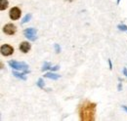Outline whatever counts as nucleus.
I'll return each instance as SVG.
<instances>
[{
    "instance_id": "obj_21",
    "label": "nucleus",
    "mask_w": 127,
    "mask_h": 121,
    "mask_svg": "<svg viewBox=\"0 0 127 121\" xmlns=\"http://www.w3.org/2000/svg\"><path fill=\"white\" fill-rule=\"evenodd\" d=\"M119 2H120V0H117V4H119Z\"/></svg>"
},
{
    "instance_id": "obj_2",
    "label": "nucleus",
    "mask_w": 127,
    "mask_h": 121,
    "mask_svg": "<svg viewBox=\"0 0 127 121\" xmlns=\"http://www.w3.org/2000/svg\"><path fill=\"white\" fill-rule=\"evenodd\" d=\"M8 64L14 68V69H18V70H24L26 73L29 72V65L26 62H20V61H16V60H9Z\"/></svg>"
},
{
    "instance_id": "obj_3",
    "label": "nucleus",
    "mask_w": 127,
    "mask_h": 121,
    "mask_svg": "<svg viewBox=\"0 0 127 121\" xmlns=\"http://www.w3.org/2000/svg\"><path fill=\"white\" fill-rule=\"evenodd\" d=\"M36 30L35 29H27V30H25L24 31V34H25V36L27 37V38H29L30 40H32V41H34L35 39H36Z\"/></svg>"
},
{
    "instance_id": "obj_5",
    "label": "nucleus",
    "mask_w": 127,
    "mask_h": 121,
    "mask_svg": "<svg viewBox=\"0 0 127 121\" xmlns=\"http://www.w3.org/2000/svg\"><path fill=\"white\" fill-rule=\"evenodd\" d=\"M21 14H22V12H21V10H20L18 7H14V8H12V9L10 10V13H9L10 18H11L13 21L19 20V19H20V17H21Z\"/></svg>"
},
{
    "instance_id": "obj_12",
    "label": "nucleus",
    "mask_w": 127,
    "mask_h": 121,
    "mask_svg": "<svg viewBox=\"0 0 127 121\" xmlns=\"http://www.w3.org/2000/svg\"><path fill=\"white\" fill-rule=\"evenodd\" d=\"M50 66H51V63H50V62H45L44 65H43V67H42V70H43V71H44V70H47L48 68H51Z\"/></svg>"
},
{
    "instance_id": "obj_1",
    "label": "nucleus",
    "mask_w": 127,
    "mask_h": 121,
    "mask_svg": "<svg viewBox=\"0 0 127 121\" xmlns=\"http://www.w3.org/2000/svg\"><path fill=\"white\" fill-rule=\"evenodd\" d=\"M82 112H81V119L85 120L86 118V115H90L92 119H94V117L92 115H94L95 113V105L93 104H88V106L84 105L82 106Z\"/></svg>"
},
{
    "instance_id": "obj_13",
    "label": "nucleus",
    "mask_w": 127,
    "mask_h": 121,
    "mask_svg": "<svg viewBox=\"0 0 127 121\" xmlns=\"http://www.w3.org/2000/svg\"><path fill=\"white\" fill-rule=\"evenodd\" d=\"M37 85L40 87V88H44V82H43V79L40 78L38 79V82H37Z\"/></svg>"
},
{
    "instance_id": "obj_8",
    "label": "nucleus",
    "mask_w": 127,
    "mask_h": 121,
    "mask_svg": "<svg viewBox=\"0 0 127 121\" xmlns=\"http://www.w3.org/2000/svg\"><path fill=\"white\" fill-rule=\"evenodd\" d=\"M44 76L47 77V78H50V79H54V80H57V79L60 78L59 74H56V73H53V72H47V73L44 74Z\"/></svg>"
},
{
    "instance_id": "obj_4",
    "label": "nucleus",
    "mask_w": 127,
    "mask_h": 121,
    "mask_svg": "<svg viewBox=\"0 0 127 121\" xmlns=\"http://www.w3.org/2000/svg\"><path fill=\"white\" fill-rule=\"evenodd\" d=\"M14 53V48L12 46L5 44V45L1 46V54L3 56H10Z\"/></svg>"
},
{
    "instance_id": "obj_18",
    "label": "nucleus",
    "mask_w": 127,
    "mask_h": 121,
    "mask_svg": "<svg viewBox=\"0 0 127 121\" xmlns=\"http://www.w3.org/2000/svg\"><path fill=\"white\" fill-rule=\"evenodd\" d=\"M109 64H110V68H112V64H111V60H109Z\"/></svg>"
},
{
    "instance_id": "obj_16",
    "label": "nucleus",
    "mask_w": 127,
    "mask_h": 121,
    "mask_svg": "<svg viewBox=\"0 0 127 121\" xmlns=\"http://www.w3.org/2000/svg\"><path fill=\"white\" fill-rule=\"evenodd\" d=\"M59 68H60V66H59V65H55V66L51 67V70H52V71H54V70H58Z\"/></svg>"
},
{
    "instance_id": "obj_15",
    "label": "nucleus",
    "mask_w": 127,
    "mask_h": 121,
    "mask_svg": "<svg viewBox=\"0 0 127 121\" xmlns=\"http://www.w3.org/2000/svg\"><path fill=\"white\" fill-rule=\"evenodd\" d=\"M55 50H56V53H60L61 48H60V46L58 45V44H55Z\"/></svg>"
},
{
    "instance_id": "obj_22",
    "label": "nucleus",
    "mask_w": 127,
    "mask_h": 121,
    "mask_svg": "<svg viewBox=\"0 0 127 121\" xmlns=\"http://www.w3.org/2000/svg\"><path fill=\"white\" fill-rule=\"evenodd\" d=\"M69 1H72V0H69Z\"/></svg>"
},
{
    "instance_id": "obj_9",
    "label": "nucleus",
    "mask_w": 127,
    "mask_h": 121,
    "mask_svg": "<svg viewBox=\"0 0 127 121\" xmlns=\"http://www.w3.org/2000/svg\"><path fill=\"white\" fill-rule=\"evenodd\" d=\"M13 75L18 77V78H21V79H23V80H26V79H27L26 72H25V73H20V72H17V71H13Z\"/></svg>"
},
{
    "instance_id": "obj_6",
    "label": "nucleus",
    "mask_w": 127,
    "mask_h": 121,
    "mask_svg": "<svg viewBox=\"0 0 127 121\" xmlns=\"http://www.w3.org/2000/svg\"><path fill=\"white\" fill-rule=\"evenodd\" d=\"M4 32L8 35H13L15 32H16V27L13 25V24H7L5 27H4Z\"/></svg>"
},
{
    "instance_id": "obj_10",
    "label": "nucleus",
    "mask_w": 127,
    "mask_h": 121,
    "mask_svg": "<svg viewBox=\"0 0 127 121\" xmlns=\"http://www.w3.org/2000/svg\"><path fill=\"white\" fill-rule=\"evenodd\" d=\"M8 5H9V3H8L7 0H1V10L2 11L5 10L8 7Z\"/></svg>"
},
{
    "instance_id": "obj_7",
    "label": "nucleus",
    "mask_w": 127,
    "mask_h": 121,
    "mask_svg": "<svg viewBox=\"0 0 127 121\" xmlns=\"http://www.w3.org/2000/svg\"><path fill=\"white\" fill-rule=\"evenodd\" d=\"M30 49H31V44H30L29 42L24 41V42L21 43V45H20V50H21L23 53H28Z\"/></svg>"
},
{
    "instance_id": "obj_20",
    "label": "nucleus",
    "mask_w": 127,
    "mask_h": 121,
    "mask_svg": "<svg viewBox=\"0 0 127 121\" xmlns=\"http://www.w3.org/2000/svg\"><path fill=\"white\" fill-rule=\"evenodd\" d=\"M122 108H123L125 111H127V106H122Z\"/></svg>"
},
{
    "instance_id": "obj_11",
    "label": "nucleus",
    "mask_w": 127,
    "mask_h": 121,
    "mask_svg": "<svg viewBox=\"0 0 127 121\" xmlns=\"http://www.w3.org/2000/svg\"><path fill=\"white\" fill-rule=\"evenodd\" d=\"M31 18H32V15L31 14H28V15H26V17L23 19V21H22V24H26V23H28L30 20H31Z\"/></svg>"
},
{
    "instance_id": "obj_14",
    "label": "nucleus",
    "mask_w": 127,
    "mask_h": 121,
    "mask_svg": "<svg viewBox=\"0 0 127 121\" xmlns=\"http://www.w3.org/2000/svg\"><path fill=\"white\" fill-rule=\"evenodd\" d=\"M118 29L120 30H123V31H127V27L124 25H119L118 26Z\"/></svg>"
},
{
    "instance_id": "obj_19",
    "label": "nucleus",
    "mask_w": 127,
    "mask_h": 121,
    "mask_svg": "<svg viewBox=\"0 0 127 121\" xmlns=\"http://www.w3.org/2000/svg\"><path fill=\"white\" fill-rule=\"evenodd\" d=\"M118 91H121V83L118 84Z\"/></svg>"
},
{
    "instance_id": "obj_17",
    "label": "nucleus",
    "mask_w": 127,
    "mask_h": 121,
    "mask_svg": "<svg viewBox=\"0 0 127 121\" xmlns=\"http://www.w3.org/2000/svg\"><path fill=\"white\" fill-rule=\"evenodd\" d=\"M123 73H124V75L126 76V78H127V68L126 67H124V68H123Z\"/></svg>"
}]
</instances>
